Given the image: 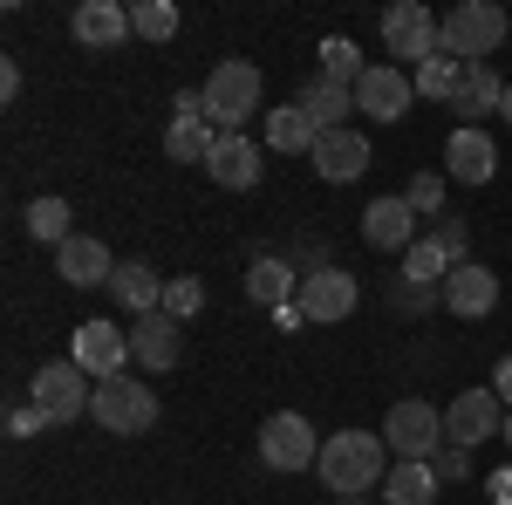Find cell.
<instances>
[{
	"instance_id": "obj_1",
	"label": "cell",
	"mask_w": 512,
	"mask_h": 505,
	"mask_svg": "<svg viewBox=\"0 0 512 505\" xmlns=\"http://www.w3.org/2000/svg\"><path fill=\"white\" fill-rule=\"evenodd\" d=\"M390 444H383V430L369 437V430H335V437H321V458H315V478L342 499H369V492H383V478H390Z\"/></svg>"
},
{
	"instance_id": "obj_2",
	"label": "cell",
	"mask_w": 512,
	"mask_h": 505,
	"mask_svg": "<svg viewBox=\"0 0 512 505\" xmlns=\"http://www.w3.org/2000/svg\"><path fill=\"white\" fill-rule=\"evenodd\" d=\"M383 444H390L396 465H431L437 451L451 444V437H444V410H431L424 396L390 403V417H383Z\"/></svg>"
},
{
	"instance_id": "obj_3",
	"label": "cell",
	"mask_w": 512,
	"mask_h": 505,
	"mask_svg": "<svg viewBox=\"0 0 512 505\" xmlns=\"http://www.w3.org/2000/svg\"><path fill=\"white\" fill-rule=\"evenodd\" d=\"M260 96H267L260 69L239 62V55H226V62L205 76V117L219 123V130H246V123L260 117Z\"/></svg>"
},
{
	"instance_id": "obj_4",
	"label": "cell",
	"mask_w": 512,
	"mask_h": 505,
	"mask_svg": "<svg viewBox=\"0 0 512 505\" xmlns=\"http://www.w3.org/2000/svg\"><path fill=\"white\" fill-rule=\"evenodd\" d=\"M506 7L499 0H458L444 14V55L451 62H492V48L506 41Z\"/></svg>"
},
{
	"instance_id": "obj_5",
	"label": "cell",
	"mask_w": 512,
	"mask_h": 505,
	"mask_svg": "<svg viewBox=\"0 0 512 505\" xmlns=\"http://www.w3.org/2000/svg\"><path fill=\"white\" fill-rule=\"evenodd\" d=\"M89 417L110 430V437H144V430L158 424V389L144 383V376H110V383H96Z\"/></svg>"
},
{
	"instance_id": "obj_6",
	"label": "cell",
	"mask_w": 512,
	"mask_h": 505,
	"mask_svg": "<svg viewBox=\"0 0 512 505\" xmlns=\"http://www.w3.org/2000/svg\"><path fill=\"white\" fill-rule=\"evenodd\" d=\"M383 48H390L396 62L424 69L431 55H444V21L424 0H396V7H383Z\"/></svg>"
},
{
	"instance_id": "obj_7",
	"label": "cell",
	"mask_w": 512,
	"mask_h": 505,
	"mask_svg": "<svg viewBox=\"0 0 512 505\" xmlns=\"http://www.w3.org/2000/svg\"><path fill=\"white\" fill-rule=\"evenodd\" d=\"M28 403H35L48 424H76V417H89L96 389H89V376L62 355V362H41L35 376H28Z\"/></svg>"
},
{
	"instance_id": "obj_8",
	"label": "cell",
	"mask_w": 512,
	"mask_h": 505,
	"mask_svg": "<svg viewBox=\"0 0 512 505\" xmlns=\"http://www.w3.org/2000/svg\"><path fill=\"white\" fill-rule=\"evenodd\" d=\"M355 301H362V287H355V273L349 267H308L301 273V294H294V308L308 314L315 328H335V321H349L355 314Z\"/></svg>"
},
{
	"instance_id": "obj_9",
	"label": "cell",
	"mask_w": 512,
	"mask_h": 505,
	"mask_svg": "<svg viewBox=\"0 0 512 505\" xmlns=\"http://www.w3.org/2000/svg\"><path fill=\"white\" fill-rule=\"evenodd\" d=\"M315 458H321V444H315V424L301 410H274L260 424V465L267 471H308Z\"/></svg>"
},
{
	"instance_id": "obj_10",
	"label": "cell",
	"mask_w": 512,
	"mask_h": 505,
	"mask_svg": "<svg viewBox=\"0 0 512 505\" xmlns=\"http://www.w3.org/2000/svg\"><path fill=\"white\" fill-rule=\"evenodd\" d=\"M130 362L144 369V376H164V369H178L185 362V321H171V314H137L130 321Z\"/></svg>"
},
{
	"instance_id": "obj_11",
	"label": "cell",
	"mask_w": 512,
	"mask_h": 505,
	"mask_svg": "<svg viewBox=\"0 0 512 505\" xmlns=\"http://www.w3.org/2000/svg\"><path fill=\"white\" fill-rule=\"evenodd\" d=\"M69 362H76L82 376H96V383L123 376V362H130V328H117V321H82L76 342H69Z\"/></svg>"
},
{
	"instance_id": "obj_12",
	"label": "cell",
	"mask_w": 512,
	"mask_h": 505,
	"mask_svg": "<svg viewBox=\"0 0 512 505\" xmlns=\"http://www.w3.org/2000/svg\"><path fill=\"white\" fill-rule=\"evenodd\" d=\"M499 430H506V403H499L492 389H465V396H451V410H444V437H451V444L478 451V444L499 437Z\"/></svg>"
},
{
	"instance_id": "obj_13",
	"label": "cell",
	"mask_w": 512,
	"mask_h": 505,
	"mask_svg": "<svg viewBox=\"0 0 512 505\" xmlns=\"http://www.w3.org/2000/svg\"><path fill=\"white\" fill-rule=\"evenodd\" d=\"M205 178L219 185V192H253L260 185V144L246 137V130H226L212 157H205Z\"/></svg>"
},
{
	"instance_id": "obj_14",
	"label": "cell",
	"mask_w": 512,
	"mask_h": 505,
	"mask_svg": "<svg viewBox=\"0 0 512 505\" xmlns=\"http://www.w3.org/2000/svg\"><path fill=\"white\" fill-rule=\"evenodd\" d=\"M410 69H396V62H376L369 76L355 82V110H369V123H396L410 110Z\"/></svg>"
},
{
	"instance_id": "obj_15",
	"label": "cell",
	"mask_w": 512,
	"mask_h": 505,
	"mask_svg": "<svg viewBox=\"0 0 512 505\" xmlns=\"http://www.w3.org/2000/svg\"><path fill=\"white\" fill-rule=\"evenodd\" d=\"M117 267H123V260L96 233H76L69 246H55V273H62L69 287H110V280H117Z\"/></svg>"
},
{
	"instance_id": "obj_16",
	"label": "cell",
	"mask_w": 512,
	"mask_h": 505,
	"mask_svg": "<svg viewBox=\"0 0 512 505\" xmlns=\"http://www.w3.org/2000/svg\"><path fill=\"white\" fill-rule=\"evenodd\" d=\"M362 239L369 246H383V253H410L417 246V212H410V198H369V212H362Z\"/></svg>"
},
{
	"instance_id": "obj_17",
	"label": "cell",
	"mask_w": 512,
	"mask_h": 505,
	"mask_svg": "<svg viewBox=\"0 0 512 505\" xmlns=\"http://www.w3.org/2000/svg\"><path fill=\"white\" fill-rule=\"evenodd\" d=\"M451 110H458V130H478L485 117H499V110H506V82H499V69H492V62H465V82H458Z\"/></svg>"
},
{
	"instance_id": "obj_18",
	"label": "cell",
	"mask_w": 512,
	"mask_h": 505,
	"mask_svg": "<svg viewBox=\"0 0 512 505\" xmlns=\"http://www.w3.org/2000/svg\"><path fill=\"white\" fill-rule=\"evenodd\" d=\"M444 308L458 314V321H485V314L499 308V273L485 267V260L451 267V280H444Z\"/></svg>"
},
{
	"instance_id": "obj_19",
	"label": "cell",
	"mask_w": 512,
	"mask_h": 505,
	"mask_svg": "<svg viewBox=\"0 0 512 505\" xmlns=\"http://www.w3.org/2000/svg\"><path fill=\"white\" fill-rule=\"evenodd\" d=\"M294 294H301V273H294V260H280V253H260L253 267H246V301L253 308H294Z\"/></svg>"
},
{
	"instance_id": "obj_20",
	"label": "cell",
	"mask_w": 512,
	"mask_h": 505,
	"mask_svg": "<svg viewBox=\"0 0 512 505\" xmlns=\"http://www.w3.org/2000/svg\"><path fill=\"white\" fill-rule=\"evenodd\" d=\"M69 28H76L82 48H117V41L137 35V28H130V7H123V0H82L76 14H69Z\"/></svg>"
},
{
	"instance_id": "obj_21",
	"label": "cell",
	"mask_w": 512,
	"mask_h": 505,
	"mask_svg": "<svg viewBox=\"0 0 512 505\" xmlns=\"http://www.w3.org/2000/svg\"><path fill=\"white\" fill-rule=\"evenodd\" d=\"M376 157H369V137L362 130H328L315 144V171L328 178V185H349V178H362Z\"/></svg>"
},
{
	"instance_id": "obj_22",
	"label": "cell",
	"mask_w": 512,
	"mask_h": 505,
	"mask_svg": "<svg viewBox=\"0 0 512 505\" xmlns=\"http://www.w3.org/2000/svg\"><path fill=\"white\" fill-rule=\"evenodd\" d=\"M110 301H117L130 321H137V314H158L164 308V273L151 267V260H123L117 280H110Z\"/></svg>"
},
{
	"instance_id": "obj_23",
	"label": "cell",
	"mask_w": 512,
	"mask_h": 505,
	"mask_svg": "<svg viewBox=\"0 0 512 505\" xmlns=\"http://www.w3.org/2000/svg\"><path fill=\"white\" fill-rule=\"evenodd\" d=\"M444 171H451L458 185H485V178L499 171L492 137H485V130H451V144H444Z\"/></svg>"
},
{
	"instance_id": "obj_24",
	"label": "cell",
	"mask_w": 512,
	"mask_h": 505,
	"mask_svg": "<svg viewBox=\"0 0 512 505\" xmlns=\"http://www.w3.org/2000/svg\"><path fill=\"white\" fill-rule=\"evenodd\" d=\"M308 117H315V130L328 137V130H349V110H355V89L349 82H328V76H308V89L294 96Z\"/></svg>"
},
{
	"instance_id": "obj_25",
	"label": "cell",
	"mask_w": 512,
	"mask_h": 505,
	"mask_svg": "<svg viewBox=\"0 0 512 505\" xmlns=\"http://www.w3.org/2000/svg\"><path fill=\"white\" fill-rule=\"evenodd\" d=\"M219 137H226V130H219L212 117H171V130H164V157H171V164H205Z\"/></svg>"
},
{
	"instance_id": "obj_26",
	"label": "cell",
	"mask_w": 512,
	"mask_h": 505,
	"mask_svg": "<svg viewBox=\"0 0 512 505\" xmlns=\"http://www.w3.org/2000/svg\"><path fill=\"white\" fill-rule=\"evenodd\" d=\"M267 144H274V151H308L315 157V144H321V130H315V117H308V110H301V103H280V110H267Z\"/></svg>"
},
{
	"instance_id": "obj_27",
	"label": "cell",
	"mask_w": 512,
	"mask_h": 505,
	"mask_svg": "<svg viewBox=\"0 0 512 505\" xmlns=\"http://www.w3.org/2000/svg\"><path fill=\"white\" fill-rule=\"evenodd\" d=\"M437 465H390V478H383V505H431L437 499Z\"/></svg>"
},
{
	"instance_id": "obj_28",
	"label": "cell",
	"mask_w": 512,
	"mask_h": 505,
	"mask_svg": "<svg viewBox=\"0 0 512 505\" xmlns=\"http://www.w3.org/2000/svg\"><path fill=\"white\" fill-rule=\"evenodd\" d=\"M458 82H465V62H451V55H431L424 69H410V89H417L424 103H444V110H451Z\"/></svg>"
},
{
	"instance_id": "obj_29",
	"label": "cell",
	"mask_w": 512,
	"mask_h": 505,
	"mask_svg": "<svg viewBox=\"0 0 512 505\" xmlns=\"http://www.w3.org/2000/svg\"><path fill=\"white\" fill-rule=\"evenodd\" d=\"M396 280H410V287H444V280H451V260H444V246L424 233L417 246H410V253H403V273H396Z\"/></svg>"
},
{
	"instance_id": "obj_30",
	"label": "cell",
	"mask_w": 512,
	"mask_h": 505,
	"mask_svg": "<svg viewBox=\"0 0 512 505\" xmlns=\"http://www.w3.org/2000/svg\"><path fill=\"white\" fill-rule=\"evenodd\" d=\"M28 239H41V246H69V239H76V226H69V198H35V205H28Z\"/></svg>"
},
{
	"instance_id": "obj_31",
	"label": "cell",
	"mask_w": 512,
	"mask_h": 505,
	"mask_svg": "<svg viewBox=\"0 0 512 505\" xmlns=\"http://www.w3.org/2000/svg\"><path fill=\"white\" fill-rule=\"evenodd\" d=\"M321 76H328V82H349V89H355V82L369 76V62L355 55L349 35H328V41H321Z\"/></svg>"
},
{
	"instance_id": "obj_32",
	"label": "cell",
	"mask_w": 512,
	"mask_h": 505,
	"mask_svg": "<svg viewBox=\"0 0 512 505\" xmlns=\"http://www.w3.org/2000/svg\"><path fill=\"white\" fill-rule=\"evenodd\" d=\"M130 28H137V41H171L178 35V7L171 0H137L130 7Z\"/></svg>"
},
{
	"instance_id": "obj_33",
	"label": "cell",
	"mask_w": 512,
	"mask_h": 505,
	"mask_svg": "<svg viewBox=\"0 0 512 505\" xmlns=\"http://www.w3.org/2000/svg\"><path fill=\"white\" fill-rule=\"evenodd\" d=\"M198 308H205V287H198V280H185V273L164 280V314H171V321H192Z\"/></svg>"
},
{
	"instance_id": "obj_34",
	"label": "cell",
	"mask_w": 512,
	"mask_h": 505,
	"mask_svg": "<svg viewBox=\"0 0 512 505\" xmlns=\"http://www.w3.org/2000/svg\"><path fill=\"white\" fill-rule=\"evenodd\" d=\"M437 246H444V260H451V267H472V226H465V219H437Z\"/></svg>"
},
{
	"instance_id": "obj_35",
	"label": "cell",
	"mask_w": 512,
	"mask_h": 505,
	"mask_svg": "<svg viewBox=\"0 0 512 505\" xmlns=\"http://www.w3.org/2000/svg\"><path fill=\"white\" fill-rule=\"evenodd\" d=\"M403 198H410V212L424 219V212H437V205H444V178H437V171H417V178L403 185Z\"/></svg>"
},
{
	"instance_id": "obj_36",
	"label": "cell",
	"mask_w": 512,
	"mask_h": 505,
	"mask_svg": "<svg viewBox=\"0 0 512 505\" xmlns=\"http://www.w3.org/2000/svg\"><path fill=\"white\" fill-rule=\"evenodd\" d=\"M431 465H437V478H444V485H465V478H472V451H465V444H444Z\"/></svg>"
},
{
	"instance_id": "obj_37",
	"label": "cell",
	"mask_w": 512,
	"mask_h": 505,
	"mask_svg": "<svg viewBox=\"0 0 512 505\" xmlns=\"http://www.w3.org/2000/svg\"><path fill=\"white\" fill-rule=\"evenodd\" d=\"M390 301H396L403 314H431V301H444V294H437V287H410V280H396Z\"/></svg>"
},
{
	"instance_id": "obj_38",
	"label": "cell",
	"mask_w": 512,
	"mask_h": 505,
	"mask_svg": "<svg viewBox=\"0 0 512 505\" xmlns=\"http://www.w3.org/2000/svg\"><path fill=\"white\" fill-rule=\"evenodd\" d=\"M41 430H48V417H41L35 403H14L7 410V437H41Z\"/></svg>"
},
{
	"instance_id": "obj_39",
	"label": "cell",
	"mask_w": 512,
	"mask_h": 505,
	"mask_svg": "<svg viewBox=\"0 0 512 505\" xmlns=\"http://www.w3.org/2000/svg\"><path fill=\"white\" fill-rule=\"evenodd\" d=\"M485 499H492V505H512V471H492V478H485Z\"/></svg>"
},
{
	"instance_id": "obj_40",
	"label": "cell",
	"mask_w": 512,
	"mask_h": 505,
	"mask_svg": "<svg viewBox=\"0 0 512 505\" xmlns=\"http://www.w3.org/2000/svg\"><path fill=\"white\" fill-rule=\"evenodd\" d=\"M492 396H499V403H506V410H512V355H506V362H499V369H492Z\"/></svg>"
},
{
	"instance_id": "obj_41",
	"label": "cell",
	"mask_w": 512,
	"mask_h": 505,
	"mask_svg": "<svg viewBox=\"0 0 512 505\" xmlns=\"http://www.w3.org/2000/svg\"><path fill=\"white\" fill-rule=\"evenodd\" d=\"M0 96H7V103L21 96V62H0Z\"/></svg>"
},
{
	"instance_id": "obj_42",
	"label": "cell",
	"mask_w": 512,
	"mask_h": 505,
	"mask_svg": "<svg viewBox=\"0 0 512 505\" xmlns=\"http://www.w3.org/2000/svg\"><path fill=\"white\" fill-rule=\"evenodd\" d=\"M274 328H280V335H301V328H308V314H301V308H280Z\"/></svg>"
},
{
	"instance_id": "obj_43",
	"label": "cell",
	"mask_w": 512,
	"mask_h": 505,
	"mask_svg": "<svg viewBox=\"0 0 512 505\" xmlns=\"http://www.w3.org/2000/svg\"><path fill=\"white\" fill-rule=\"evenodd\" d=\"M499 117H506V123H512V82H506V110H499Z\"/></svg>"
},
{
	"instance_id": "obj_44",
	"label": "cell",
	"mask_w": 512,
	"mask_h": 505,
	"mask_svg": "<svg viewBox=\"0 0 512 505\" xmlns=\"http://www.w3.org/2000/svg\"><path fill=\"white\" fill-rule=\"evenodd\" d=\"M499 437H506V444H512V410H506V430H499Z\"/></svg>"
},
{
	"instance_id": "obj_45",
	"label": "cell",
	"mask_w": 512,
	"mask_h": 505,
	"mask_svg": "<svg viewBox=\"0 0 512 505\" xmlns=\"http://www.w3.org/2000/svg\"><path fill=\"white\" fill-rule=\"evenodd\" d=\"M342 505H369V499H342Z\"/></svg>"
}]
</instances>
